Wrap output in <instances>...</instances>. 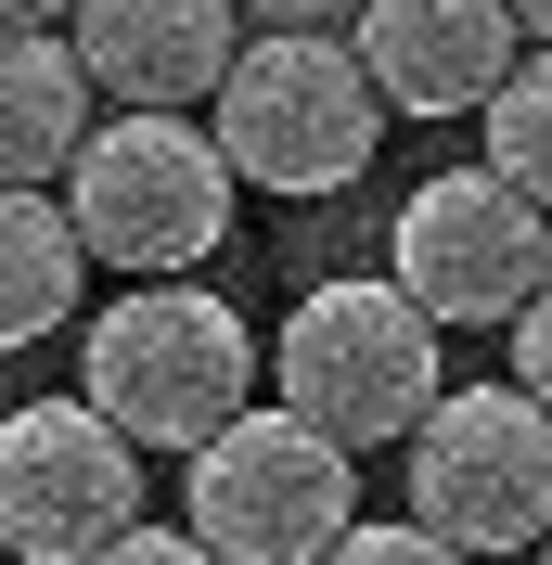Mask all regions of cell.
<instances>
[{"mask_svg": "<svg viewBox=\"0 0 552 565\" xmlns=\"http://www.w3.org/2000/svg\"><path fill=\"white\" fill-rule=\"evenodd\" d=\"M206 141L257 193H335V180L373 168L385 104H373V77H360V52H347V26H270V39H232Z\"/></svg>", "mask_w": 552, "mask_h": 565, "instance_id": "cell-4", "label": "cell"}, {"mask_svg": "<svg viewBox=\"0 0 552 565\" xmlns=\"http://www.w3.org/2000/svg\"><path fill=\"white\" fill-rule=\"evenodd\" d=\"M244 13L232 0H65V52L91 77V104H206L232 65Z\"/></svg>", "mask_w": 552, "mask_h": 565, "instance_id": "cell-10", "label": "cell"}, {"mask_svg": "<svg viewBox=\"0 0 552 565\" xmlns=\"http://www.w3.org/2000/svg\"><path fill=\"white\" fill-rule=\"evenodd\" d=\"M232 154L180 104H116L91 116V141L65 154V218H77V257L91 270H129V282H180L193 257H219L232 232Z\"/></svg>", "mask_w": 552, "mask_h": 565, "instance_id": "cell-2", "label": "cell"}, {"mask_svg": "<svg viewBox=\"0 0 552 565\" xmlns=\"http://www.w3.org/2000/svg\"><path fill=\"white\" fill-rule=\"evenodd\" d=\"M77 282H91V257H77L65 193H13V180H0V348L65 334V321H77Z\"/></svg>", "mask_w": 552, "mask_h": 565, "instance_id": "cell-12", "label": "cell"}, {"mask_svg": "<svg viewBox=\"0 0 552 565\" xmlns=\"http://www.w3.org/2000/svg\"><path fill=\"white\" fill-rule=\"evenodd\" d=\"M91 565H219V553H206L193 527H141V514H129V527H116V540H104Z\"/></svg>", "mask_w": 552, "mask_h": 565, "instance_id": "cell-16", "label": "cell"}, {"mask_svg": "<svg viewBox=\"0 0 552 565\" xmlns=\"http://www.w3.org/2000/svg\"><path fill=\"white\" fill-rule=\"evenodd\" d=\"M476 168H501L527 206L552 218V39L501 65V90L476 104Z\"/></svg>", "mask_w": 552, "mask_h": 565, "instance_id": "cell-13", "label": "cell"}, {"mask_svg": "<svg viewBox=\"0 0 552 565\" xmlns=\"http://www.w3.org/2000/svg\"><path fill=\"white\" fill-rule=\"evenodd\" d=\"M514 13V39H552V0H501Z\"/></svg>", "mask_w": 552, "mask_h": 565, "instance_id": "cell-19", "label": "cell"}, {"mask_svg": "<svg viewBox=\"0 0 552 565\" xmlns=\"http://www.w3.org/2000/svg\"><path fill=\"white\" fill-rule=\"evenodd\" d=\"M540 565H552V527H540Z\"/></svg>", "mask_w": 552, "mask_h": 565, "instance_id": "cell-20", "label": "cell"}, {"mask_svg": "<svg viewBox=\"0 0 552 565\" xmlns=\"http://www.w3.org/2000/svg\"><path fill=\"white\" fill-rule=\"evenodd\" d=\"M193 462V489H180V527L206 540L219 565H321L335 527L360 514V462L321 437L309 412H283V398H244Z\"/></svg>", "mask_w": 552, "mask_h": 565, "instance_id": "cell-5", "label": "cell"}, {"mask_svg": "<svg viewBox=\"0 0 552 565\" xmlns=\"http://www.w3.org/2000/svg\"><path fill=\"white\" fill-rule=\"evenodd\" d=\"M283 412H309L335 450H399L424 412L449 398V360H437V321L399 296V282H309L283 334L257 348Z\"/></svg>", "mask_w": 552, "mask_h": 565, "instance_id": "cell-3", "label": "cell"}, {"mask_svg": "<svg viewBox=\"0 0 552 565\" xmlns=\"http://www.w3.org/2000/svg\"><path fill=\"white\" fill-rule=\"evenodd\" d=\"M141 514V450L91 398L0 412V553L13 565H91Z\"/></svg>", "mask_w": 552, "mask_h": 565, "instance_id": "cell-8", "label": "cell"}, {"mask_svg": "<svg viewBox=\"0 0 552 565\" xmlns=\"http://www.w3.org/2000/svg\"><path fill=\"white\" fill-rule=\"evenodd\" d=\"M347 52H360L385 116H476L527 39H514L501 0H360L347 13Z\"/></svg>", "mask_w": 552, "mask_h": 565, "instance_id": "cell-9", "label": "cell"}, {"mask_svg": "<svg viewBox=\"0 0 552 565\" xmlns=\"http://www.w3.org/2000/svg\"><path fill=\"white\" fill-rule=\"evenodd\" d=\"M514 386H527V398L552 412V270H540V296L514 309Z\"/></svg>", "mask_w": 552, "mask_h": 565, "instance_id": "cell-15", "label": "cell"}, {"mask_svg": "<svg viewBox=\"0 0 552 565\" xmlns=\"http://www.w3.org/2000/svg\"><path fill=\"white\" fill-rule=\"evenodd\" d=\"M270 386L257 373V334L232 321V296L206 282H129L91 334H77V398L129 437V450H206L244 398Z\"/></svg>", "mask_w": 552, "mask_h": 565, "instance_id": "cell-1", "label": "cell"}, {"mask_svg": "<svg viewBox=\"0 0 552 565\" xmlns=\"http://www.w3.org/2000/svg\"><path fill=\"white\" fill-rule=\"evenodd\" d=\"M412 450V527L449 553H540L552 527V412L527 386H463L399 437Z\"/></svg>", "mask_w": 552, "mask_h": 565, "instance_id": "cell-6", "label": "cell"}, {"mask_svg": "<svg viewBox=\"0 0 552 565\" xmlns=\"http://www.w3.org/2000/svg\"><path fill=\"white\" fill-rule=\"evenodd\" d=\"M77 141H91V77H77L65 26H0V180L52 193Z\"/></svg>", "mask_w": 552, "mask_h": 565, "instance_id": "cell-11", "label": "cell"}, {"mask_svg": "<svg viewBox=\"0 0 552 565\" xmlns=\"http://www.w3.org/2000/svg\"><path fill=\"white\" fill-rule=\"evenodd\" d=\"M0 26H65V0H0Z\"/></svg>", "mask_w": 552, "mask_h": 565, "instance_id": "cell-18", "label": "cell"}, {"mask_svg": "<svg viewBox=\"0 0 552 565\" xmlns=\"http://www.w3.org/2000/svg\"><path fill=\"white\" fill-rule=\"evenodd\" d=\"M321 565H476V553H449V540H437V527H412V514H399V527H360V514H347Z\"/></svg>", "mask_w": 552, "mask_h": 565, "instance_id": "cell-14", "label": "cell"}, {"mask_svg": "<svg viewBox=\"0 0 552 565\" xmlns=\"http://www.w3.org/2000/svg\"><path fill=\"white\" fill-rule=\"evenodd\" d=\"M232 13H257V26H347L360 0H232Z\"/></svg>", "mask_w": 552, "mask_h": 565, "instance_id": "cell-17", "label": "cell"}, {"mask_svg": "<svg viewBox=\"0 0 552 565\" xmlns=\"http://www.w3.org/2000/svg\"><path fill=\"white\" fill-rule=\"evenodd\" d=\"M385 257H399L385 282H399L437 334H463V321H514L527 296H540V270H552V218L527 206L501 168H437L412 206H399Z\"/></svg>", "mask_w": 552, "mask_h": 565, "instance_id": "cell-7", "label": "cell"}]
</instances>
